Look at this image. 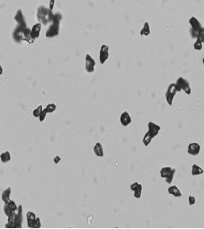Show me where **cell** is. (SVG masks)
<instances>
[{"label": "cell", "mask_w": 204, "mask_h": 229, "mask_svg": "<svg viewBox=\"0 0 204 229\" xmlns=\"http://www.w3.org/2000/svg\"><path fill=\"white\" fill-rule=\"evenodd\" d=\"M14 20L16 21L17 25L20 26H27L26 21H25V18L23 15V12L21 9H19L16 13V16L14 17Z\"/></svg>", "instance_id": "13"}, {"label": "cell", "mask_w": 204, "mask_h": 229, "mask_svg": "<svg viewBox=\"0 0 204 229\" xmlns=\"http://www.w3.org/2000/svg\"><path fill=\"white\" fill-rule=\"evenodd\" d=\"M177 91L175 88V83H171L168 86V90L166 91L165 94V98H166V101L168 102V104L169 105H172L174 100V97H175V94H176Z\"/></svg>", "instance_id": "7"}, {"label": "cell", "mask_w": 204, "mask_h": 229, "mask_svg": "<svg viewBox=\"0 0 204 229\" xmlns=\"http://www.w3.org/2000/svg\"><path fill=\"white\" fill-rule=\"evenodd\" d=\"M53 11L49 8H47L44 6H40L37 10V19L43 25H47V24L51 23L53 19Z\"/></svg>", "instance_id": "4"}, {"label": "cell", "mask_w": 204, "mask_h": 229, "mask_svg": "<svg viewBox=\"0 0 204 229\" xmlns=\"http://www.w3.org/2000/svg\"><path fill=\"white\" fill-rule=\"evenodd\" d=\"M41 29H42V24L41 23L35 24V25L32 27L31 35L32 37H33V39H36L39 37Z\"/></svg>", "instance_id": "17"}, {"label": "cell", "mask_w": 204, "mask_h": 229, "mask_svg": "<svg viewBox=\"0 0 204 229\" xmlns=\"http://www.w3.org/2000/svg\"><path fill=\"white\" fill-rule=\"evenodd\" d=\"M18 206H16V204L15 203V201L13 200H10L8 203H5L4 207H3V211L8 217L11 216L15 211L17 210Z\"/></svg>", "instance_id": "9"}, {"label": "cell", "mask_w": 204, "mask_h": 229, "mask_svg": "<svg viewBox=\"0 0 204 229\" xmlns=\"http://www.w3.org/2000/svg\"><path fill=\"white\" fill-rule=\"evenodd\" d=\"M196 39H199L202 43H204V27H202L201 29H200Z\"/></svg>", "instance_id": "28"}, {"label": "cell", "mask_w": 204, "mask_h": 229, "mask_svg": "<svg viewBox=\"0 0 204 229\" xmlns=\"http://www.w3.org/2000/svg\"><path fill=\"white\" fill-rule=\"evenodd\" d=\"M142 189H143V187H142V185L140 184L138 188H137V189L134 192V197H135L136 198H137V199L141 198V193H142Z\"/></svg>", "instance_id": "25"}, {"label": "cell", "mask_w": 204, "mask_h": 229, "mask_svg": "<svg viewBox=\"0 0 204 229\" xmlns=\"http://www.w3.org/2000/svg\"><path fill=\"white\" fill-rule=\"evenodd\" d=\"M175 88L177 92H180L181 91H184L187 95H191V86L189 85V83L188 80H186L183 77H180L177 78V80L175 83Z\"/></svg>", "instance_id": "5"}, {"label": "cell", "mask_w": 204, "mask_h": 229, "mask_svg": "<svg viewBox=\"0 0 204 229\" xmlns=\"http://www.w3.org/2000/svg\"><path fill=\"white\" fill-rule=\"evenodd\" d=\"M12 38L14 41L17 43L26 42L29 44H32L35 41V39H33L31 35V29L27 26H16L12 33Z\"/></svg>", "instance_id": "1"}, {"label": "cell", "mask_w": 204, "mask_h": 229, "mask_svg": "<svg viewBox=\"0 0 204 229\" xmlns=\"http://www.w3.org/2000/svg\"><path fill=\"white\" fill-rule=\"evenodd\" d=\"M189 25L191 26V29L195 30V31H199L200 29L202 27L201 23H200V21L195 16H191L189 20Z\"/></svg>", "instance_id": "15"}, {"label": "cell", "mask_w": 204, "mask_h": 229, "mask_svg": "<svg viewBox=\"0 0 204 229\" xmlns=\"http://www.w3.org/2000/svg\"><path fill=\"white\" fill-rule=\"evenodd\" d=\"M42 110H43V109H42V105H39V106L38 107L37 109H35L34 110V112H33V115H34L35 117H39L40 114H41V113L42 112Z\"/></svg>", "instance_id": "27"}, {"label": "cell", "mask_w": 204, "mask_h": 229, "mask_svg": "<svg viewBox=\"0 0 204 229\" xmlns=\"http://www.w3.org/2000/svg\"><path fill=\"white\" fill-rule=\"evenodd\" d=\"M62 20V16L60 13H56L53 15V19L52 21L51 25L46 31L45 36L47 38H56L59 35V31H60V21Z\"/></svg>", "instance_id": "3"}, {"label": "cell", "mask_w": 204, "mask_h": 229, "mask_svg": "<svg viewBox=\"0 0 204 229\" xmlns=\"http://www.w3.org/2000/svg\"><path fill=\"white\" fill-rule=\"evenodd\" d=\"M93 151H94L95 154L97 157H103L104 156V151H103V147H102L101 143H97L95 144L94 148H93Z\"/></svg>", "instance_id": "22"}, {"label": "cell", "mask_w": 204, "mask_h": 229, "mask_svg": "<svg viewBox=\"0 0 204 229\" xmlns=\"http://www.w3.org/2000/svg\"><path fill=\"white\" fill-rule=\"evenodd\" d=\"M96 67V61L91 56V55L87 54L85 56V70L87 73H93Z\"/></svg>", "instance_id": "8"}, {"label": "cell", "mask_w": 204, "mask_h": 229, "mask_svg": "<svg viewBox=\"0 0 204 229\" xmlns=\"http://www.w3.org/2000/svg\"><path fill=\"white\" fill-rule=\"evenodd\" d=\"M153 136L150 135V133L148 131L144 134V137H143V140H142V142H143V144L144 146H149V143H151L152 140H153Z\"/></svg>", "instance_id": "23"}, {"label": "cell", "mask_w": 204, "mask_h": 229, "mask_svg": "<svg viewBox=\"0 0 204 229\" xmlns=\"http://www.w3.org/2000/svg\"><path fill=\"white\" fill-rule=\"evenodd\" d=\"M200 150H201L200 144L196 143V142H194V143H191L189 144L187 151H188V153L191 156H197L200 153Z\"/></svg>", "instance_id": "11"}, {"label": "cell", "mask_w": 204, "mask_h": 229, "mask_svg": "<svg viewBox=\"0 0 204 229\" xmlns=\"http://www.w3.org/2000/svg\"><path fill=\"white\" fill-rule=\"evenodd\" d=\"M120 123L121 124L124 126H128L130 123H131V118L130 114L128 113V112L127 111H124V112L121 114L120 116Z\"/></svg>", "instance_id": "16"}, {"label": "cell", "mask_w": 204, "mask_h": 229, "mask_svg": "<svg viewBox=\"0 0 204 229\" xmlns=\"http://www.w3.org/2000/svg\"><path fill=\"white\" fill-rule=\"evenodd\" d=\"M47 113V109H45L42 110V112L41 113V114H40V116H39V121H40V122H43V121H44Z\"/></svg>", "instance_id": "31"}, {"label": "cell", "mask_w": 204, "mask_h": 229, "mask_svg": "<svg viewBox=\"0 0 204 229\" xmlns=\"http://www.w3.org/2000/svg\"><path fill=\"white\" fill-rule=\"evenodd\" d=\"M139 185H140V184H139L138 182L133 183V184H131V186H130V188H131V190L133 191V192H135V191H136V189L138 188Z\"/></svg>", "instance_id": "32"}, {"label": "cell", "mask_w": 204, "mask_h": 229, "mask_svg": "<svg viewBox=\"0 0 204 229\" xmlns=\"http://www.w3.org/2000/svg\"><path fill=\"white\" fill-rule=\"evenodd\" d=\"M204 173V170L202 168L198 166L197 164H194L192 166V170H191V174L193 176H196V175H200Z\"/></svg>", "instance_id": "21"}, {"label": "cell", "mask_w": 204, "mask_h": 229, "mask_svg": "<svg viewBox=\"0 0 204 229\" xmlns=\"http://www.w3.org/2000/svg\"><path fill=\"white\" fill-rule=\"evenodd\" d=\"M202 45H203V43H202L200 40L196 39V42H194V50H196V51H201V50L202 49V47H203Z\"/></svg>", "instance_id": "26"}, {"label": "cell", "mask_w": 204, "mask_h": 229, "mask_svg": "<svg viewBox=\"0 0 204 229\" xmlns=\"http://www.w3.org/2000/svg\"><path fill=\"white\" fill-rule=\"evenodd\" d=\"M3 68H2V65H1V64H0V75H2L3 74Z\"/></svg>", "instance_id": "35"}, {"label": "cell", "mask_w": 204, "mask_h": 229, "mask_svg": "<svg viewBox=\"0 0 204 229\" xmlns=\"http://www.w3.org/2000/svg\"><path fill=\"white\" fill-rule=\"evenodd\" d=\"M151 34V29H150V25L148 21L146 22H144V25L142 27V29H141V31H140V34L141 35V36H149V34Z\"/></svg>", "instance_id": "19"}, {"label": "cell", "mask_w": 204, "mask_h": 229, "mask_svg": "<svg viewBox=\"0 0 204 229\" xmlns=\"http://www.w3.org/2000/svg\"><path fill=\"white\" fill-rule=\"evenodd\" d=\"M56 106L55 104H47V107H46V109H47V113L54 112L56 110Z\"/></svg>", "instance_id": "29"}, {"label": "cell", "mask_w": 204, "mask_h": 229, "mask_svg": "<svg viewBox=\"0 0 204 229\" xmlns=\"http://www.w3.org/2000/svg\"><path fill=\"white\" fill-rule=\"evenodd\" d=\"M188 200H189V206H194V204H195V202H196V198H195V197L193 195L189 196Z\"/></svg>", "instance_id": "30"}, {"label": "cell", "mask_w": 204, "mask_h": 229, "mask_svg": "<svg viewBox=\"0 0 204 229\" xmlns=\"http://www.w3.org/2000/svg\"><path fill=\"white\" fill-rule=\"evenodd\" d=\"M148 128H149V131L150 133V135L153 136V138H155L158 135L160 130H161V126L159 125H158L156 123H153V122H149L148 124Z\"/></svg>", "instance_id": "12"}, {"label": "cell", "mask_w": 204, "mask_h": 229, "mask_svg": "<svg viewBox=\"0 0 204 229\" xmlns=\"http://www.w3.org/2000/svg\"><path fill=\"white\" fill-rule=\"evenodd\" d=\"M175 171L176 170H175V168H172L170 167H162L161 170H160V175H161V177L165 179L166 183L170 184V183L172 182L173 179H174Z\"/></svg>", "instance_id": "6"}, {"label": "cell", "mask_w": 204, "mask_h": 229, "mask_svg": "<svg viewBox=\"0 0 204 229\" xmlns=\"http://www.w3.org/2000/svg\"><path fill=\"white\" fill-rule=\"evenodd\" d=\"M202 64H203V67H204V58L202 59Z\"/></svg>", "instance_id": "36"}, {"label": "cell", "mask_w": 204, "mask_h": 229, "mask_svg": "<svg viewBox=\"0 0 204 229\" xmlns=\"http://www.w3.org/2000/svg\"><path fill=\"white\" fill-rule=\"evenodd\" d=\"M168 193L170 195L174 196L175 197H180L182 196L181 190L179 189V187L176 185H173V186H171V187H168Z\"/></svg>", "instance_id": "18"}, {"label": "cell", "mask_w": 204, "mask_h": 229, "mask_svg": "<svg viewBox=\"0 0 204 229\" xmlns=\"http://www.w3.org/2000/svg\"><path fill=\"white\" fill-rule=\"evenodd\" d=\"M54 4H55V0H51L50 1V10L53 11V8L54 7Z\"/></svg>", "instance_id": "33"}, {"label": "cell", "mask_w": 204, "mask_h": 229, "mask_svg": "<svg viewBox=\"0 0 204 229\" xmlns=\"http://www.w3.org/2000/svg\"><path fill=\"white\" fill-rule=\"evenodd\" d=\"M109 46L106 44H103L100 50V62L101 65H104L106 60L109 58L110 53H109Z\"/></svg>", "instance_id": "10"}, {"label": "cell", "mask_w": 204, "mask_h": 229, "mask_svg": "<svg viewBox=\"0 0 204 229\" xmlns=\"http://www.w3.org/2000/svg\"><path fill=\"white\" fill-rule=\"evenodd\" d=\"M11 193H12V188L10 187H8V188H6L5 190L3 191V193H2V196H1V198L2 200L5 202V203H8L10 201V196Z\"/></svg>", "instance_id": "20"}, {"label": "cell", "mask_w": 204, "mask_h": 229, "mask_svg": "<svg viewBox=\"0 0 204 229\" xmlns=\"http://www.w3.org/2000/svg\"><path fill=\"white\" fill-rule=\"evenodd\" d=\"M0 159L1 161L3 163H6V162H8V161H11V154L8 151H6L4 153L0 155Z\"/></svg>", "instance_id": "24"}, {"label": "cell", "mask_w": 204, "mask_h": 229, "mask_svg": "<svg viewBox=\"0 0 204 229\" xmlns=\"http://www.w3.org/2000/svg\"><path fill=\"white\" fill-rule=\"evenodd\" d=\"M22 206H18L17 210L15 211L11 216L8 217V223L5 224L6 228H21L23 222Z\"/></svg>", "instance_id": "2"}, {"label": "cell", "mask_w": 204, "mask_h": 229, "mask_svg": "<svg viewBox=\"0 0 204 229\" xmlns=\"http://www.w3.org/2000/svg\"><path fill=\"white\" fill-rule=\"evenodd\" d=\"M59 161H60V157L59 156L55 157V158H54V162H55L56 164H57L59 163Z\"/></svg>", "instance_id": "34"}, {"label": "cell", "mask_w": 204, "mask_h": 229, "mask_svg": "<svg viewBox=\"0 0 204 229\" xmlns=\"http://www.w3.org/2000/svg\"><path fill=\"white\" fill-rule=\"evenodd\" d=\"M27 217V225L29 228H34L35 226V223L37 222V219L38 217H36V214L32 212V211H29L26 214Z\"/></svg>", "instance_id": "14"}]
</instances>
